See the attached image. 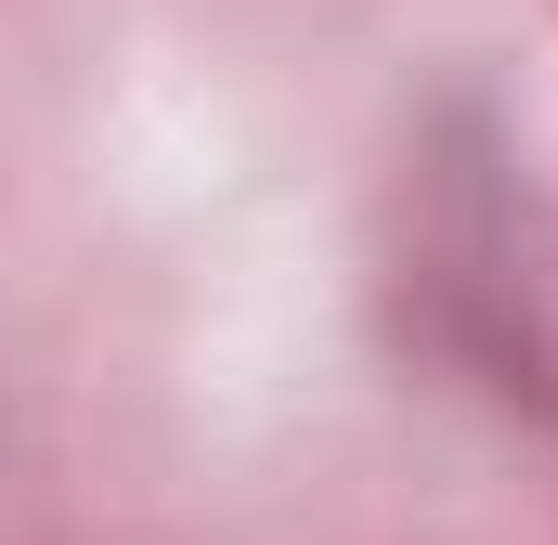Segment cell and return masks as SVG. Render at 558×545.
<instances>
[]
</instances>
